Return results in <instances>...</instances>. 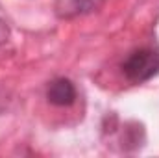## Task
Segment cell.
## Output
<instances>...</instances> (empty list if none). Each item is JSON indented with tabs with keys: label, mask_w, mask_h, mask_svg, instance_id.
Segmentation results:
<instances>
[{
	"label": "cell",
	"mask_w": 159,
	"mask_h": 158,
	"mask_svg": "<svg viewBox=\"0 0 159 158\" xmlns=\"http://www.w3.org/2000/svg\"><path fill=\"white\" fill-rule=\"evenodd\" d=\"M46 99L54 106H70L76 101V87L70 80L56 78L46 89Z\"/></svg>",
	"instance_id": "3"
},
{
	"label": "cell",
	"mask_w": 159,
	"mask_h": 158,
	"mask_svg": "<svg viewBox=\"0 0 159 158\" xmlns=\"http://www.w3.org/2000/svg\"><path fill=\"white\" fill-rule=\"evenodd\" d=\"M7 37H9V28H7V24L0 19V45H2V43H6Z\"/></svg>",
	"instance_id": "4"
},
{
	"label": "cell",
	"mask_w": 159,
	"mask_h": 158,
	"mask_svg": "<svg viewBox=\"0 0 159 158\" xmlns=\"http://www.w3.org/2000/svg\"><path fill=\"white\" fill-rule=\"evenodd\" d=\"M106 0H56L54 9L59 19H76L96 11Z\"/></svg>",
	"instance_id": "2"
},
{
	"label": "cell",
	"mask_w": 159,
	"mask_h": 158,
	"mask_svg": "<svg viewBox=\"0 0 159 158\" xmlns=\"http://www.w3.org/2000/svg\"><path fill=\"white\" fill-rule=\"evenodd\" d=\"M124 77L133 84H143L159 73V50L141 48L131 52L122 63Z\"/></svg>",
	"instance_id": "1"
}]
</instances>
